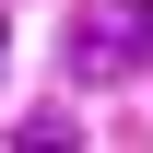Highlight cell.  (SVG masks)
<instances>
[{"label":"cell","instance_id":"1","mask_svg":"<svg viewBox=\"0 0 153 153\" xmlns=\"http://www.w3.org/2000/svg\"><path fill=\"white\" fill-rule=\"evenodd\" d=\"M141 59H153V0H82L71 71H82V82H118V71H141Z\"/></svg>","mask_w":153,"mask_h":153}]
</instances>
